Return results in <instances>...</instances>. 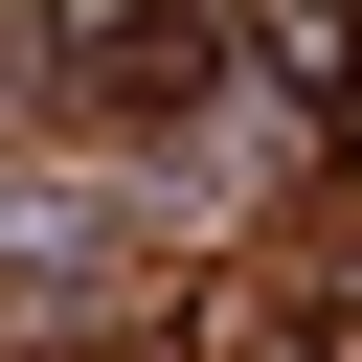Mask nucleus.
Wrapping results in <instances>:
<instances>
[{
	"label": "nucleus",
	"mask_w": 362,
	"mask_h": 362,
	"mask_svg": "<svg viewBox=\"0 0 362 362\" xmlns=\"http://www.w3.org/2000/svg\"><path fill=\"white\" fill-rule=\"evenodd\" d=\"M339 294H362V272H339Z\"/></svg>",
	"instance_id": "f257e3e1"
}]
</instances>
